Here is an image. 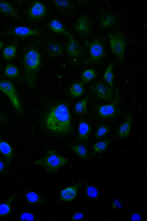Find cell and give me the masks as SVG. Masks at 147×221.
<instances>
[{
	"label": "cell",
	"mask_w": 147,
	"mask_h": 221,
	"mask_svg": "<svg viewBox=\"0 0 147 221\" xmlns=\"http://www.w3.org/2000/svg\"><path fill=\"white\" fill-rule=\"evenodd\" d=\"M14 33L15 35L18 36L25 37L36 34L38 33V31L27 27L21 26L16 28L14 30Z\"/></svg>",
	"instance_id": "7402d4cb"
},
{
	"label": "cell",
	"mask_w": 147,
	"mask_h": 221,
	"mask_svg": "<svg viewBox=\"0 0 147 221\" xmlns=\"http://www.w3.org/2000/svg\"><path fill=\"white\" fill-rule=\"evenodd\" d=\"M0 90L5 93L9 97L13 107L17 112L22 114L23 110L14 85L10 81L7 80L0 81Z\"/></svg>",
	"instance_id": "8992f818"
},
{
	"label": "cell",
	"mask_w": 147,
	"mask_h": 221,
	"mask_svg": "<svg viewBox=\"0 0 147 221\" xmlns=\"http://www.w3.org/2000/svg\"><path fill=\"white\" fill-rule=\"evenodd\" d=\"M68 36L70 40L67 46V53L70 56H76L80 53L82 50L81 47L78 43L73 39L70 35Z\"/></svg>",
	"instance_id": "ac0fdd59"
},
{
	"label": "cell",
	"mask_w": 147,
	"mask_h": 221,
	"mask_svg": "<svg viewBox=\"0 0 147 221\" xmlns=\"http://www.w3.org/2000/svg\"><path fill=\"white\" fill-rule=\"evenodd\" d=\"M16 196L15 194H12L4 202L0 204V216H7L10 214L11 205Z\"/></svg>",
	"instance_id": "d6986e66"
},
{
	"label": "cell",
	"mask_w": 147,
	"mask_h": 221,
	"mask_svg": "<svg viewBox=\"0 0 147 221\" xmlns=\"http://www.w3.org/2000/svg\"><path fill=\"white\" fill-rule=\"evenodd\" d=\"M110 130V127L108 126L104 125L99 126L95 133V138L99 139L103 138L109 132Z\"/></svg>",
	"instance_id": "f1b7e54d"
},
{
	"label": "cell",
	"mask_w": 147,
	"mask_h": 221,
	"mask_svg": "<svg viewBox=\"0 0 147 221\" xmlns=\"http://www.w3.org/2000/svg\"><path fill=\"white\" fill-rule=\"evenodd\" d=\"M96 77V73L94 70L91 69H87L82 73L83 83H88L93 80Z\"/></svg>",
	"instance_id": "f546056e"
},
{
	"label": "cell",
	"mask_w": 147,
	"mask_h": 221,
	"mask_svg": "<svg viewBox=\"0 0 147 221\" xmlns=\"http://www.w3.org/2000/svg\"><path fill=\"white\" fill-rule=\"evenodd\" d=\"M111 143L110 140H102L94 144L92 148L94 153H98L102 152L107 148Z\"/></svg>",
	"instance_id": "603a6c76"
},
{
	"label": "cell",
	"mask_w": 147,
	"mask_h": 221,
	"mask_svg": "<svg viewBox=\"0 0 147 221\" xmlns=\"http://www.w3.org/2000/svg\"><path fill=\"white\" fill-rule=\"evenodd\" d=\"M6 171V165L0 156V175H3L5 174Z\"/></svg>",
	"instance_id": "e575fe53"
},
{
	"label": "cell",
	"mask_w": 147,
	"mask_h": 221,
	"mask_svg": "<svg viewBox=\"0 0 147 221\" xmlns=\"http://www.w3.org/2000/svg\"><path fill=\"white\" fill-rule=\"evenodd\" d=\"M115 97L112 103L100 105L96 109V114L99 117L108 118L113 117L117 114V105L119 99V91L117 88L115 89Z\"/></svg>",
	"instance_id": "52a82bcc"
},
{
	"label": "cell",
	"mask_w": 147,
	"mask_h": 221,
	"mask_svg": "<svg viewBox=\"0 0 147 221\" xmlns=\"http://www.w3.org/2000/svg\"><path fill=\"white\" fill-rule=\"evenodd\" d=\"M81 185V183L79 182L62 190L60 193V200L66 202L73 200L76 197Z\"/></svg>",
	"instance_id": "30bf717a"
},
{
	"label": "cell",
	"mask_w": 147,
	"mask_h": 221,
	"mask_svg": "<svg viewBox=\"0 0 147 221\" xmlns=\"http://www.w3.org/2000/svg\"><path fill=\"white\" fill-rule=\"evenodd\" d=\"M48 53L52 56H57L61 53L62 49L61 46L56 43H51L46 48Z\"/></svg>",
	"instance_id": "484cf974"
},
{
	"label": "cell",
	"mask_w": 147,
	"mask_h": 221,
	"mask_svg": "<svg viewBox=\"0 0 147 221\" xmlns=\"http://www.w3.org/2000/svg\"><path fill=\"white\" fill-rule=\"evenodd\" d=\"M111 205L113 208L115 209H117L121 208L122 204L120 201L117 199H115L112 203Z\"/></svg>",
	"instance_id": "8d00e7d4"
},
{
	"label": "cell",
	"mask_w": 147,
	"mask_h": 221,
	"mask_svg": "<svg viewBox=\"0 0 147 221\" xmlns=\"http://www.w3.org/2000/svg\"><path fill=\"white\" fill-rule=\"evenodd\" d=\"M89 56L85 60V64H97L102 60L106 55V50L102 41L96 38L89 45Z\"/></svg>",
	"instance_id": "5b68a950"
},
{
	"label": "cell",
	"mask_w": 147,
	"mask_h": 221,
	"mask_svg": "<svg viewBox=\"0 0 147 221\" xmlns=\"http://www.w3.org/2000/svg\"><path fill=\"white\" fill-rule=\"evenodd\" d=\"M70 92L72 95L75 97L82 95L85 92L83 83H78L74 84L70 89Z\"/></svg>",
	"instance_id": "d4e9b609"
},
{
	"label": "cell",
	"mask_w": 147,
	"mask_h": 221,
	"mask_svg": "<svg viewBox=\"0 0 147 221\" xmlns=\"http://www.w3.org/2000/svg\"><path fill=\"white\" fill-rule=\"evenodd\" d=\"M75 28L77 32L82 35L89 32L91 28V24L89 18L86 16L82 15L77 20Z\"/></svg>",
	"instance_id": "8fae6325"
},
{
	"label": "cell",
	"mask_w": 147,
	"mask_h": 221,
	"mask_svg": "<svg viewBox=\"0 0 147 221\" xmlns=\"http://www.w3.org/2000/svg\"><path fill=\"white\" fill-rule=\"evenodd\" d=\"M111 51L119 62L124 61L125 50V40L123 34L120 32H113L108 34Z\"/></svg>",
	"instance_id": "277c9868"
},
{
	"label": "cell",
	"mask_w": 147,
	"mask_h": 221,
	"mask_svg": "<svg viewBox=\"0 0 147 221\" xmlns=\"http://www.w3.org/2000/svg\"><path fill=\"white\" fill-rule=\"evenodd\" d=\"M132 120V114L131 113L127 114L115 133V136L122 138L127 136L131 130Z\"/></svg>",
	"instance_id": "9c48e42d"
},
{
	"label": "cell",
	"mask_w": 147,
	"mask_h": 221,
	"mask_svg": "<svg viewBox=\"0 0 147 221\" xmlns=\"http://www.w3.org/2000/svg\"><path fill=\"white\" fill-rule=\"evenodd\" d=\"M20 219L21 220H34V217L32 213L25 212L21 214L20 216Z\"/></svg>",
	"instance_id": "836d02e7"
},
{
	"label": "cell",
	"mask_w": 147,
	"mask_h": 221,
	"mask_svg": "<svg viewBox=\"0 0 147 221\" xmlns=\"http://www.w3.org/2000/svg\"><path fill=\"white\" fill-rule=\"evenodd\" d=\"M0 153L8 163L12 162L14 155L13 150L9 143L0 138Z\"/></svg>",
	"instance_id": "7c38bea8"
},
{
	"label": "cell",
	"mask_w": 147,
	"mask_h": 221,
	"mask_svg": "<svg viewBox=\"0 0 147 221\" xmlns=\"http://www.w3.org/2000/svg\"><path fill=\"white\" fill-rule=\"evenodd\" d=\"M6 75L9 77H14L17 75L18 70L17 68L12 64H9L6 66L5 69Z\"/></svg>",
	"instance_id": "4dcf8cb0"
},
{
	"label": "cell",
	"mask_w": 147,
	"mask_h": 221,
	"mask_svg": "<svg viewBox=\"0 0 147 221\" xmlns=\"http://www.w3.org/2000/svg\"><path fill=\"white\" fill-rule=\"evenodd\" d=\"M16 48L14 45H11L6 48L4 50L3 55L7 59H9L14 56L16 53Z\"/></svg>",
	"instance_id": "1f68e13d"
},
{
	"label": "cell",
	"mask_w": 147,
	"mask_h": 221,
	"mask_svg": "<svg viewBox=\"0 0 147 221\" xmlns=\"http://www.w3.org/2000/svg\"><path fill=\"white\" fill-rule=\"evenodd\" d=\"M100 24L104 28L113 27L115 24L116 19L115 15L109 13H105L102 14L100 19Z\"/></svg>",
	"instance_id": "e0dca14e"
},
{
	"label": "cell",
	"mask_w": 147,
	"mask_h": 221,
	"mask_svg": "<svg viewBox=\"0 0 147 221\" xmlns=\"http://www.w3.org/2000/svg\"><path fill=\"white\" fill-rule=\"evenodd\" d=\"M46 124L47 128L54 133L66 134L70 132L71 117L67 105L61 103L53 107L47 114Z\"/></svg>",
	"instance_id": "6da1fadb"
},
{
	"label": "cell",
	"mask_w": 147,
	"mask_h": 221,
	"mask_svg": "<svg viewBox=\"0 0 147 221\" xmlns=\"http://www.w3.org/2000/svg\"><path fill=\"white\" fill-rule=\"evenodd\" d=\"M70 148L83 160L86 161L88 160V150L85 146L82 144L74 145L71 146Z\"/></svg>",
	"instance_id": "44dd1931"
},
{
	"label": "cell",
	"mask_w": 147,
	"mask_h": 221,
	"mask_svg": "<svg viewBox=\"0 0 147 221\" xmlns=\"http://www.w3.org/2000/svg\"><path fill=\"white\" fill-rule=\"evenodd\" d=\"M68 161L67 158L61 156L55 151L47 149L44 156L35 161L34 164L41 166L48 173H56Z\"/></svg>",
	"instance_id": "3957f363"
},
{
	"label": "cell",
	"mask_w": 147,
	"mask_h": 221,
	"mask_svg": "<svg viewBox=\"0 0 147 221\" xmlns=\"http://www.w3.org/2000/svg\"><path fill=\"white\" fill-rule=\"evenodd\" d=\"M3 46V42L0 40V48L2 47Z\"/></svg>",
	"instance_id": "ab89813d"
},
{
	"label": "cell",
	"mask_w": 147,
	"mask_h": 221,
	"mask_svg": "<svg viewBox=\"0 0 147 221\" xmlns=\"http://www.w3.org/2000/svg\"><path fill=\"white\" fill-rule=\"evenodd\" d=\"M45 12V7L44 5L40 3L36 2L30 9L28 13L30 18L37 19L43 16Z\"/></svg>",
	"instance_id": "5bb4252c"
},
{
	"label": "cell",
	"mask_w": 147,
	"mask_h": 221,
	"mask_svg": "<svg viewBox=\"0 0 147 221\" xmlns=\"http://www.w3.org/2000/svg\"><path fill=\"white\" fill-rule=\"evenodd\" d=\"M115 64V61H112L108 64L103 76L104 81L112 88H113L114 79L113 69Z\"/></svg>",
	"instance_id": "ffe728a7"
},
{
	"label": "cell",
	"mask_w": 147,
	"mask_h": 221,
	"mask_svg": "<svg viewBox=\"0 0 147 221\" xmlns=\"http://www.w3.org/2000/svg\"><path fill=\"white\" fill-rule=\"evenodd\" d=\"M7 122L5 117L3 116L0 115V125H4Z\"/></svg>",
	"instance_id": "74e56055"
},
{
	"label": "cell",
	"mask_w": 147,
	"mask_h": 221,
	"mask_svg": "<svg viewBox=\"0 0 147 221\" xmlns=\"http://www.w3.org/2000/svg\"><path fill=\"white\" fill-rule=\"evenodd\" d=\"M92 130V127L89 124L84 121H81L78 129V138L79 140L83 142L88 141L89 134Z\"/></svg>",
	"instance_id": "4fadbf2b"
},
{
	"label": "cell",
	"mask_w": 147,
	"mask_h": 221,
	"mask_svg": "<svg viewBox=\"0 0 147 221\" xmlns=\"http://www.w3.org/2000/svg\"><path fill=\"white\" fill-rule=\"evenodd\" d=\"M49 26L50 29L53 32L60 33L65 32L63 26L57 20L54 19L51 21Z\"/></svg>",
	"instance_id": "4316f807"
},
{
	"label": "cell",
	"mask_w": 147,
	"mask_h": 221,
	"mask_svg": "<svg viewBox=\"0 0 147 221\" xmlns=\"http://www.w3.org/2000/svg\"><path fill=\"white\" fill-rule=\"evenodd\" d=\"M53 2L58 8L61 9H67L71 4L70 1H54Z\"/></svg>",
	"instance_id": "d6a6232c"
},
{
	"label": "cell",
	"mask_w": 147,
	"mask_h": 221,
	"mask_svg": "<svg viewBox=\"0 0 147 221\" xmlns=\"http://www.w3.org/2000/svg\"><path fill=\"white\" fill-rule=\"evenodd\" d=\"M25 197L28 203L34 205H42L46 202V200L44 198L33 191L27 192Z\"/></svg>",
	"instance_id": "2e32d148"
},
{
	"label": "cell",
	"mask_w": 147,
	"mask_h": 221,
	"mask_svg": "<svg viewBox=\"0 0 147 221\" xmlns=\"http://www.w3.org/2000/svg\"><path fill=\"white\" fill-rule=\"evenodd\" d=\"M89 99V97L87 96L76 103L75 106L74 110L77 114L80 115L86 114Z\"/></svg>",
	"instance_id": "cb8c5ba5"
},
{
	"label": "cell",
	"mask_w": 147,
	"mask_h": 221,
	"mask_svg": "<svg viewBox=\"0 0 147 221\" xmlns=\"http://www.w3.org/2000/svg\"><path fill=\"white\" fill-rule=\"evenodd\" d=\"M85 193L87 197L92 200L98 198L99 195L98 189L92 185H88L86 186Z\"/></svg>",
	"instance_id": "83f0119b"
},
{
	"label": "cell",
	"mask_w": 147,
	"mask_h": 221,
	"mask_svg": "<svg viewBox=\"0 0 147 221\" xmlns=\"http://www.w3.org/2000/svg\"><path fill=\"white\" fill-rule=\"evenodd\" d=\"M92 89L98 97L108 101L114 100L115 97V91L113 88L109 87L104 84L99 82L92 86Z\"/></svg>",
	"instance_id": "ba28073f"
},
{
	"label": "cell",
	"mask_w": 147,
	"mask_h": 221,
	"mask_svg": "<svg viewBox=\"0 0 147 221\" xmlns=\"http://www.w3.org/2000/svg\"><path fill=\"white\" fill-rule=\"evenodd\" d=\"M84 214L81 212H76L73 214L71 219L74 221L78 220L83 219L84 217Z\"/></svg>",
	"instance_id": "d590c367"
},
{
	"label": "cell",
	"mask_w": 147,
	"mask_h": 221,
	"mask_svg": "<svg viewBox=\"0 0 147 221\" xmlns=\"http://www.w3.org/2000/svg\"><path fill=\"white\" fill-rule=\"evenodd\" d=\"M25 77L28 87L32 88L37 77L40 65V57L35 49L30 50L26 54L24 59Z\"/></svg>",
	"instance_id": "7a4b0ae2"
},
{
	"label": "cell",
	"mask_w": 147,
	"mask_h": 221,
	"mask_svg": "<svg viewBox=\"0 0 147 221\" xmlns=\"http://www.w3.org/2000/svg\"><path fill=\"white\" fill-rule=\"evenodd\" d=\"M132 220H140L141 217L138 214H134L131 217Z\"/></svg>",
	"instance_id": "f35d334b"
},
{
	"label": "cell",
	"mask_w": 147,
	"mask_h": 221,
	"mask_svg": "<svg viewBox=\"0 0 147 221\" xmlns=\"http://www.w3.org/2000/svg\"><path fill=\"white\" fill-rule=\"evenodd\" d=\"M0 12L3 14L12 17L18 20L20 17L16 9L8 2L0 1Z\"/></svg>",
	"instance_id": "9a60e30c"
}]
</instances>
